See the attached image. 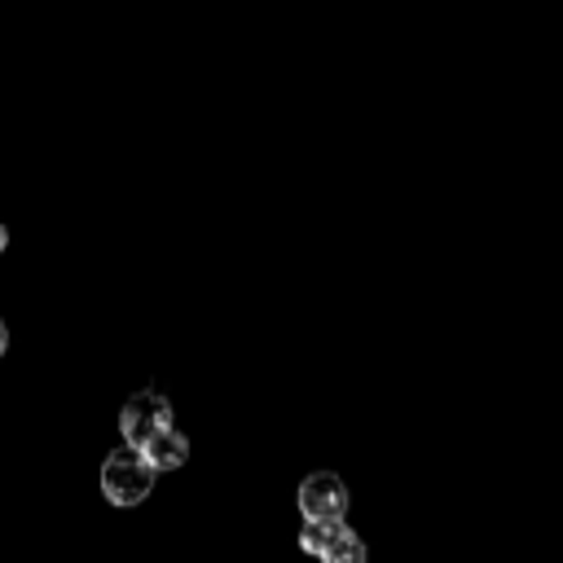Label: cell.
I'll use <instances>...</instances> for the list:
<instances>
[{
	"label": "cell",
	"instance_id": "cell-1",
	"mask_svg": "<svg viewBox=\"0 0 563 563\" xmlns=\"http://www.w3.org/2000/svg\"><path fill=\"white\" fill-rule=\"evenodd\" d=\"M154 479H158V471L150 466V457L141 449L123 444V449H110L106 462H101V497L119 510L141 506L154 493Z\"/></svg>",
	"mask_w": 563,
	"mask_h": 563
},
{
	"label": "cell",
	"instance_id": "cell-2",
	"mask_svg": "<svg viewBox=\"0 0 563 563\" xmlns=\"http://www.w3.org/2000/svg\"><path fill=\"white\" fill-rule=\"evenodd\" d=\"M167 427H172V405H167L158 391H136V396H128L123 409H119V435H123L128 449L154 444Z\"/></svg>",
	"mask_w": 563,
	"mask_h": 563
},
{
	"label": "cell",
	"instance_id": "cell-3",
	"mask_svg": "<svg viewBox=\"0 0 563 563\" xmlns=\"http://www.w3.org/2000/svg\"><path fill=\"white\" fill-rule=\"evenodd\" d=\"M299 515L303 523H343L347 515V484L334 471H312L299 484Z\"/></svg>",
	"mask_w": 563,
	"mask_h": 563
},
{
	"label": "cell",
	"instance_id": "cell-4",
	"mask_svg": "<svg viewBox=\"0 0 563 563\" xmlns=\"http://www.w3.org/2000/svg\"><path fill=\"white\" fill-rule=\"evenodd\" d=\"M141 453L150 457L154 471H176V466H185V457H189V440H185V431L167 427V431H163L154 444H145Z\"/></svg>",
	"mask_w": 563,
	"mask_h": 563
},
{
	"label": "cell",
	"instance_id": "cell-5",
	"mask_svg": "<svg viewBox=\"0 0 563 563\" xmlns=\"http://www.w3.org/2000/svg\"><path fill=\"white\" fill-rule=\"evenodd\" d=\"M321 563H365V541L347 523H339L330 545H325V554H321Z\"/></svg>",
	"mask_w": 563,
	"mask_h": 563
},
{
	"label": "cell",
	"instance_id": "cell-6",
	"mask_svg": "<svg viewBox=\"0 0 563 563\" xmlns=\"http://www.w3.org/2000/svg\"><path fill=\"white\" fill-rule=\"evenodd\" d=\"M334 528H339V523H303V528H299V550L312 554V559H321L325 545H330V537H334Z\"/></svg>",
	"mask_w": 563,
	"mask_h": 563
},
{
	"label": "cell",
	"instance_id": "cell-7",
	"mask_svg": "<svg viewBox=\"0 0 563 563\" xmlns=\"http://www.w3.org/2000/svg\"><path fill=\"white\" fill-rule=\"evenodd\" d=\"M4 347H9V325L0 321V356H4Z\"/></svg>",
	"mask_w": 563,
	"mask_h": 563
},
{
	"label": "cell",
	"instance_id": "cell-8",
	"mask_svg": "<svg viewBox=\"0 0 563 563\" xmlns=\"http://www.w3.org/2000/svg\"><path fill=\"white\" fill-rule=\"evenodd\" d=\"M4 246H9V229L0 224V251H4Z\"/></svg>",
	"mask_w": 563,
	"mask_h": 563
}]
</instances>
